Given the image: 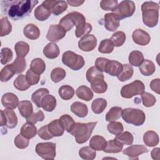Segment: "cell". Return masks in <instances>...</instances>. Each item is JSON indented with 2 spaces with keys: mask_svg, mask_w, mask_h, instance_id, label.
<instances>
[{
  "mask_svg": "<svg viewBox=\"0 0 160 160\" xmlns=\"http://www.w3.org/2000/svg\"><path fill=\"white\" fill-rule=\"evenodd\" d=\"M38 3V1L34 0L2 1L1 8L11 19L17 21L28 16Z\"/></svg>",
  "mask_w": 160,
  "mask_h": 160,
  "instance_id": "cell-1",
  "label": "cell"
},
{
  "mask_svg": "<svg viewBox=\"0 0 160 160\" xmlns=\"http://www.w3.org/2000/svg\"><path fill=\"white\" fill-rule=\"evenodd\" d=\"M86 76L94 92L102 94L106 91L108 85L104 80V74L95 66H92L88 69Z\"/></svg>",
  "mask_w": 160,
  "mask_h": 160,
  "instance_id": "cell-2",
  "label": "cell"
},
{
  "mask_svg": "<svg viewBox=\"0 0 160 160\" xmlns=\"http://www.w3.org/2000/svg\"><path fill=\"white\" fill-rule=\"evenodd\" d=\"M159 6L153 1H146L141 6L142 21L149 28L155 27L158 22Z\"/></svg>",
  "mask_w": 160,
  "mask_h": 160,
  "instance_id": "cell-3",
  "label": "cell"
},
{
  "mask_svg": "<svg viewBox=\"0 0 160 160\" xmlns=\"http://www.w3.org/2000/svg\"><path fill=\"white\" fill-rule=\"evenodd\" d=\"M96 124V121L86 123L75 122L69 133L75 138L78 143H84L90 138Z\"/></svg>",
  "mask_w": 160,
  "mask_h": 160,
  "instance_id": "cell-4",
  "label": "cell"
},
{
  "mask_svg": "<svg viewBox=\"0 0 160 160\" xmlns=\"http://www.w3.org/2000/svg\"><path fill=\"white\" fill-rule=\"evenodd\" d=\"M68 14L76 26L75 35L77 38H79L83 35H87L92 31L91 24L86 22V18L82 14L74 11L68 13Z\"/></svg>",
  "mask_w": 160,
  "mask_h": 160,
  "instance_id": "cell-5",
  "label": "cell"
},
{
  "mask_svg": "<svg viewBox=\"0 0 160 160\" xmlns=\"http://www.w3.org/2000/svg\"><path fill=\"white\" fill-rule=\"evenodd\" d=\"M121 116L125 122L136 126L142 125L146 119L145 113L142 110L131 108L122 109Z\"/></svg>",
  "mask_w": 160,
  "mask_h": 160,
  "instance_id": "cell-6",
  "label": "cell"
},
{
  "mask_svg": "<svg viewBox=\"0 0 160 160\" xmlns=\"http://www.w3.org/2000/svg\"><path fill=\"white\" fill-rule=\"evenodd\" d=\"M62 61L64 64L74 71L79 70L85 64L84 59L81 56L71 51H67L63 53Z\"/></svg>",
  "mask_w": 160,
  "mask_h": 160,
  "instance_id": "cell-7",
  "label": "cell"
},
{
  "mask_svg": "<svg viewBox=\"0 0 160 160\" xmlns=\"http://www.w3.org/2000/svg\"><path fill=\"white\" fill-rule=\"evenodd\" d=\"M135 4L132 1L124 0L118 4L116 8L112 11V13L121 20L132 16L135 12Z\"/></svg>",
  "mask_w": 160,
  "mask_h": 160,
  "instance_id": "cell-8",
  "label": "cell"
},
{
  "mask_svg": "<svg viewBox=\"0 0 160 160\" xmlns=\"http://www.w3.org/2000/svg\"><path fill=\"white\" fill-rule=\"evenodd\" d=\"M144 90L145 86L144 83L139 80H135L122 88L121 95L124 98L129 99L134 96L141 94L144 92Z\"/></svg>",
  "mask_w": 160,
  "mask_h": 160,
  "instance_id": "cell-9",
  "label": "cell"
},
{
  "mask_svg": "<svg viewBox=\"0 0 160 160\" xmlns=\"http://www.w3.org/2000/svg\"><path fill=\"white\" fill-rule=\"evenodd\" d=\"M36 152L44 159H54L56 156V144L52 142H39L36 146Z\"/></svg>",
  "mask_w": 160,
  "mask_h": 160,
  "instance_id": "cell-10",
  "label": "cell"
},
{
  "mask_svg": "<svg viewBox=\"0 0 160 160\" xmlns=\"http://www.w3.org/2000/svg\"><path fill=\"white\" fill-rule=\"evenodd\" d=\"M66 31L59 24H52L49 26L46 38L52 42H58L66 36Z\"/></svg>",
  "mask_w": 160,
  "mask_h": 160,
  "instance_id": "cell-11",
  "label": "cell"
},
{
  "mask_svg": "<svg viewBox=\"0 0 160 160\" xmlns=\"http://www.w3.org/2000/svg\"><path fill=\"white\" fill-rule=\"evenodd\" d=\"M97 45L96 38L92 34H87L83 36L78 42V47L82 51H92Z\"/></svg>",
  "mask_w": 160,
  "mask_h": 160,
  "instance_id": "cell-12",
  "label": "cell"
},
{
  "mask_svg": "<svg viewBox=\"0 0 160 160\" xmlns=\"http://www.w3.org/2000/svg\"><path fill=\"white\" fill-rule=\"evenodd\" d=\"M148 149L144 145H131L123 150V153L130 159H138V156L141 154L148 152Z\"/></svg>",
  "mask_w": 160,
  "mask_h": 160,
  "instance_id": "cell-13",
  "label": "cell"
},
{
  "mask_svg": "<svg viewBox=\"0 0 160 160\" xmlns=\"http://www.w3.org/2000/svg\"><path fill=\"white\" fill-rule=\"evenodd\" d=\"M133 41L140 46H146L149 43L151 37L149 34L141 29H137L132 32Z\"/></svg>",
  "mask_w": 160,
  "mask_h": 160,
  "instance_id": "cell-14",
  "label": "cell"
},
{
  "mask_svg": "<svg viewBox=\"0 0 160 160\" xmlns=\"http://www.w3.org/2000/svg\"><path fill=\"white\" fill-rule=\"evenodd\" d=\"M104 24L108 31H115L119 26V19L112 12L107 13L104 17Z\"/></svg>",
  "mask_w": 160,
  "mask_h": 160,
  "instance_id": "cell-15",
  "label": "cell"
},
{
  "mask_svg": "<svg viewBox=\"0 0 160 160\" xmlns=\"http://www.w3.org/2000/svg\"><path fill=\"white\" fill-rule=\"evenodd\" d=\"M1 102L4 108L14 109L18 106L19 102L16 95L12 92H6L2 96Z\"/></svg>",
  "mask_w": 160,
  "mask_h": 160,
  "instance_id": "cell-16",
  "label": "cell"
},
{
  "mask_svg": "<svg viewBox=\"0 0 160 160\" xmlns=\"http://www.w3.org/2000/svg\"><path fill=\"white\" fill-rule=\"evenodd\" d=\"M122 69L123 64L121 62L114 60H109L106 65L104 72L112 76H118L121 72Z\"/></svg>",
  "mask_w": 160,
  "mask_h": 160,
  "instance_id": "cell-17",
  "label": "cell"
},
{
  "mask_svg": "<svg viewBox=\"0 0 160 160\" xmlns=\"http://www.w3.org/2000/svg\"><path fill=\"white\" fill-rule=\"evenodd\" d=\"M23 33L27 38L31 40H35L39 38L40 30L35 24H28L24 28Z\"/></svg>",
  "mask_w": 160,
  "mask_h": 160,
  "instance_id": "cell-18",
  "label": "cell"
},
{
  "mask_svg": "<svg viewBox=\"0 0 160 160\" xmlns=\"http://www.w3.org/2000/svg\"><path fill=\"white\" fill-rule=\"evenodd\" d=\"M60 50L54 42L48 43L43 49V54L49 59H55L59 55Z\"/></svg>",
  "mask_w": 160,
  "mask_h": 160,
  "instance_id": "cell-19",
  "label": "cell"
},
{
  "mask_svg": "<svg viewBox=\"0 0 160 160\" xmlns=\"http://www.w3.org/2000/svg\"><path fill=\"white\" fill-rule=\"evenodd\" d=\"M18 110L21 115L26 119L29 118L33 111V107L32 103L28 100L21 101L18 104Z\"/></svg>",
  "mask_w": 160,
  "mask_h": 160,
  "instance_id": "cell-20",
  "label": "cell"
},
{
  "mask_svg": "<svg viewBox=\"0 0 160 160\" xmlns=\"http://www.w3.org/2000/svg\"><path fill=\"white\" fill-rule=\"evenodd\" d=\"M122 148L123 144L114 138L107 142L106 146L103 151L106 153H118L122 151Z\"/></svg>",
  "mask_w": 160,
  "mask_h": 160,
  "instance_id": "cell-21",
  "label": "cell"
},
{
  "mask_svg": "<svg viewBox=\"0 0 160 160\" xmlns=\"http://www.w3.org/2000/svg\"><path fill=\"white\" fill-rule=\"evenodd\" d=\"M107 141L104 137L99 135L92 136L89 141V146L96 151H102L105 148Z\"/></svg>",
  "mask_w": 160,
  "mask_h": 160,
  "instance_id": "cell-22",
  "label": "cell"
},
{
  "mask_svg": "<svg viewBox=\"0 0 160 160\" xmlns=\"http://www.w3.org/2000/svg\"><path fill=\"white\" fill-rule=\"evenodd\" d=\"M71 111L79 118H84L88 113L87 106L80 102H74L71 106Z\"/></svg>",
  "mask_w": 160,
  "mask_h": 160,
  "instance_id": "cell-23",
  "label": "cell"
},
{
  "mask_svg": "<svg viewBox=\"0 0 160 160\" xmlns=\"http://www.w3.org/2000/svg\"><path fill=\"white\" fill-rule=\"evenodd\" d=\"M143 141L149 147L156 146L159 143L158 134L155 131H148L144 134Z\"/></svg>",
  "mask_w": 160,
  "mask_h": 160,
  "instance_id": "cell-24",
  "label": "cell"
},
{
  "mask_svg": "<svg viewBox=\"0 0 160 160\" xmlns=\"http://www.w3.org/2000/svg\"><path fill=\"white\" fill-rule=\"evenodd\" d=\"M56 106V99L51 94H46L41 102V108L48 112L52 111Z\"/></svg>",
  "mask_w": 160,
  "mask_h": 160,
  "instance_id": "cell-25",
  "label": "cell"
},
{
  "mask_svg": "<svg viewBox=\"0 0 160 160\" xmlns=\"http://www.w3.org/2000/svg\"><path fill=\"white\" fill-rule=\"evenodd\" d=\"M139 71L142 75L149 76L154 74L156 71V67L152 61L145 59L139 66Z\"/></svg>",
  "mask_w": 160,
  "mask_h": 160,
  "instance_id": "cell-26",
  "label": "cell"
},
{
  "mask_svg": "<svg viewBox=\"0 0 160 160\" xmlns=\"http://www.w3.org/2000/svg\"><path fill=\"white\" fill-rule=\"evenodd\" d=\"M77 96L84 101H89L93 98V92L91 89L86 86H81L76 91Z\"/></svg>",
  "mask_w": 160,
  "mask_h": 160,
  "instance_id": "cell-27",
  "label": "cell"
},
{
  "mask_svg": "<svg viewBox=\"0 0 160 160\" xmlns=\"http://www.w3.org/2000/svg\"><path fill=\"white\" fill-rule=\"evenodd\" d=\"M20 133L25 138L29 139L36 136L37 134V128L33 124L26 122L21 127Z\"/></svg>",
  "mask_w": 160,
  "mask_h": 160,
  "instance_id": "cell-28",
  "label": "cell"
},
{
  "mask_svg": "<svg viewBox=\"0 0 160 160\" xmlns=\"http://www.w3.org/2000/svg\"><path fill=\"white\" fill-rule=\"evenodd\" d=\"M48 129L54 137L61 136L64 134V129L59 122V119H55L48 124Z\"/></svg>",
  "mask_w": 160,
  "mask_h": 160,
  "instance_id": "cell-29",
  "label": "cell"
},
{
  "mask_svg": "<svg viewBox=\"0 0 160 160\" xmlns=\"http://www.w3.org/2000/svg\"><path fill=\"white\" fill-rule=\"evenodd\" d=\"M51 14V11L42 4L40 6H38L34 10V17L36 19L40 21H44L48 19Z\"/></svg>",
  "mask_w": 160,
  "mask_h": 160,
  "instance_id": "cell-30",
  "label": "cell"
},
{
  "mask_svg": "<svg viewBox=\"0 0 160 160\" xmlns=\"http://www.w3.org/2000/svg\"><path fill=\"white\" fill-rule=\"evenodd\" d=\"M30 69L37 74H41L46 69V64L41 58H35L32 60L30 64Z\"/></svg>",
  "mask_w": 160,
  "mask_h": 160,
  "instance_id": "cell-31",
  "label": "cell"
},
{
  "mask_svg": "<svg viewBox=\"0 0 160 160\" xmlns=\"http://www.w3.org/2000/svg\"><path fill=\"white\" fill-rule=\"evenodd\" d=\"M49 94V90L46 88H40L34 92L31 96V100L38 108H41V102L43 98Z\"/></svg>",
  "mask_w": 160,
  "mask_h": 160,
  "instance_id": "cell-32",
  "label": "cell"
},
{
  "mask_svg": "<svg viewBox=\"0 0 160 160\" xmlns=\"http://www.w3.org/2000/svg\"><path fill=\"white\" fill-rule=\"evenodd\" d=\"M144 60V56L139 51H132L129 55V62L134 66H139Z\"/></svg>",
  "mask_w": 160,
  "mask_h": 160,
  "instance_id": "cell-33",
  "label": "cell"
},
{
  "mask_svg": "<svg viewBox=\"0 0 160 160\" xmlns=\"http://www.w3.org/2000/svg\"><path fill=\"white\" fill-rule=\"evenodd\" d=\"M58 93L62 99L67 101L72 98L74 95V90L71 86L63 85L59 88Z\"/></svg>",
  "mask_w": 160,
  "mask_h": 160,
  "instance_id": "cell-34",
  "label": "cell"
},
{
  "mask_svg": "<svg viewBox=\"0 0 160 160\" xmlns=\"http://www.w3.org/2000/svg\"><path fill=\"white\" fill-rule=\"evenodd\" d=\"M13 84L16 89L21 91H26L31 86V85L27 81L26 76L24 74L18 75V76L14 80Z\"/></svg>",
  "mask_w": 160,
  "mask_h": 160,
  "instance_id": "cell-35",
  "label": "cell"
},
{
  "mask_svg": "<svg viewBox=\"0 0 160 160\" xmlns=\"http://www.w3.org/2000/svg\"><path fill=\"white\" fill-rule=\"evenodd\" d=\"M107 101L103 98H97L94 100L91 104V109L94 113L101 114L106 109Z\"/></svg>",
  "mask_w": 160,
  "mask_h": 160,
  "instance_id": "cell-36",
  "label": "cell"
},
{
  "mask_svg": "<svg viewBox=\"0 0 160 160\" xmlns=\"http://www.w3.org/2000/svg\"><path fill=\"white\" fill-rule=\"evenodd\" d=\"M7 119L6 126L10 129L14 128L18 124V118L12 109H6L4 111Z\"/></svg>",
  "mask_w": 160,
  "mask_h": 160,
  "instance_id": "cell-37",
  "label": "cell"
},
{
  "mask_svg": "<svg viewBox=\"0 0 160 160\" xmlns=\"http://www.w3.org/2000/svg\"><path fill=\"white\" fill-rule=\"evenodd\" d=\"M79 155L83 159L93 160L96 156V152L90 146H84L79 149Z\"/></svg>",
  "mask_w": 160,
  "mask_h": 160,
  "instance_id": "cell-38",
  "label": "cell"
},
{
  "mask_svg": "<svg viewBox=\"0 0 160 160\" xmlns=\"http://www.w3.org/2000/svg\"><path fill=\"white\" fill-rule=\"evenodd\" d=\"M133 68L131 65L128 64H123V69L121 72L117 76L118 79L121 81L124 82L131 79L133 75Z\"/></svg>",
  "mask_w": 160,
  "mask_h": 160,
  "instance_id": "cell-39",
  "label": "cell"
},
{
  "mask_svg": "<svg viewBox=\"0 0 160 160\" xmlns=\"http://www.w3.org/2000/svg\"><path fill=\"white\" fill-rule=\"evenodd\" d=\"M14 50L18 57L24 58L29 51V46L26 42L19 41L15 44Z\"/></svg>",
  "mask_w": 160,
  "mask_h": 160,
  "instance_id": "cell-40",
  "label": "cell"
},
{
  "mask_svg": "<svg viewBox=\"0 0 160 160\" xmlns=\"http://www.w3.org/2000/svg\"><path fill=\"white\" fill-rule=\"evenodd\" d=\"M16 74L11 64L5 66L1 71L0 79L2 82H7Z\"/></svg>",
  "mask_w": 160,
  "mask_h": 160,
  "instance_id": "cell-41",
  "label": "cell"
},
{
  "mask_svg": "<svg viewBox=\"0 0 160 160\" xmlns=\"http://www.w3.org/2000/svg\"><path fill=\"white\" fill-rule=\"evenodd\" d=\"M122 111V108L119 106L111 108L106 114V120L108 122H111L118 119L121 116Z\"/></svg>",
  "mask_w": 160,
  "mask_h": 160,
  "instance_id": "cell-42",
  "label": "cell"
},
{
  "mask_svg": "<svg viewBox=\"0 0 160 160\" xmlns=\"http://www.w3.org/2000/svg\"><path fill=\"white\" fill-rule=\"evenodd\" d=\"M59 121L63 129L68 132H70L75 124V122L72 117L68 114H64L61 116L59 118Z\"/></svg>",
  "mask_w": 160,
  "mask_h": 160,
  "instance_id": "cell-43",
  "label": "cell"
},
{
  "mask_svg": "<svg viewBox=\"0 0 160 160\" xmlns=\"http://www.w3.org/2000/svg\"><path fill=\"white\" fill-rule=\"evenodd\" d=\"M114 45L110 39H105L101 41L98 47V51L101 53L109 54L112 52Z\"/></svg>",
  "mask_w": 160,
  "mask_h": 160,
  "instance_id": "cell-44",
  "label": "cell"
},
{
  "mask_svg": "<svg viewBox=\"0 0 160 160\" xmlns=\"http://www.w3.org/2000/svg\"><path fill=\"white\" fill-rule=\"evenodd\" d=\"M110 39L114 46L120 47L126 41V34L122 31H116L112 35Z\"/></svg>",
  "mask_w": 160,
  "mask_h": 160,
  "instance_id": "cell-45",
  "label": "cell"
},
{
  "mask_svg": "<svg viewBox=\"0 0 160 160\" xmlns=\"http://www.w3.org/2000/svg\"><path fill=\"white\" fill-rule=\"evenodd\" d=\"M66 72L65 70L61 68H56L53 69L51 73V79L55 82H59L66 77Z\"/></svg>",
  "mask_w": 160,
  "mask_h": 160,
  "instance_id": "cell-46",
  "label": "cell"
},
{
  "mask_svg": "<svg viewBox=\"0 0 160 160\" xmlns=\"http://www.w3.org/2000/svg\"><path fill=\"white\" fill-rule=\"evenodd\" d=\"M11 65L15 71L16 74H20L26 68V61L24 58L17 56Z\"/></svg>",
  "mask_w": 160,
  "mask_h": 160,
  "instance_id": "cell-47",
  "label": "cell"
},
{
  "mask_svg": "<svg viewBox=\"0 0 160 160\" xmlns=\"http://www.w3.org/2000/svg\"><path fill=\"white\" fill-rule=\"evenodd\" d=\"M107 128L108 131L111 134H114L116 136L121 133L124 130V128L122 123L118 121H115L110 122L108 124Z\"/></svg>",
  "mask_w": 160,
  "mask_h": 160,
  "instance_id": "cell-48",
  "label": "cell"
},
{
  "mask_svg": "<svg viewBox=\"0 0 160 160\" xmlns=\"http://www.w3.org/2000/svg\"><path fill=\"white\" fill-rule=\"evenodd\" d=\"M115 138L122 144L126 145H131L133 142L134 139L132 134L128 131H125L123 132H122L119 134L116 135Z\"/></svg>",
  "mask_w": 160,
  "mask_h": 160,
  "instance_id": "cell-49",
  "label": "cell"
},
{
  "mask_svg": "<svg viewBox=\"0 0 160 160\" xmlns=\"http://www.w3.org/2000/svg\"><path fill=\"white\" fill-rule=\"evenodd\" d=\"M1 24V36L8 35L12 31V26L7 17H3L0 20Z\"/></svg>",
  "mask_w": 160,
  "mask_h": 160,
  "instance_id": "cell-50",
  "label": "cell"
},
{
  "mask_svg": "<svg viewBox=\"0 0 160 160\" xmlns=\"http://www.w3.org/2000/svg\"><path fill=\"white\" fill-rule=\"evenodd\" d=\"M68 8V4L65 1H57L51 12L55 16H58L64 12Z\"/></svg>",
  "mask_w": 160,
  "mask_h": 160,
  "instance_id": "cell-51",
  "label": "cell"
},
{
  "mask_svg": "<svg viewBox=\"0 0 160 160\" xmlns=\"http://www.w3.org/2000/svg\"><path fill=\"white\" fill-rule=\"evenodd\" d=\"M141 95L142 104L146 107H152L156 102V98L148 92H143Z\"/></svg>",
  "mask_w": 160,
  "mask_h": 160,
  "instance_id": "cell-52",
  "label": "cell"
},
{
  "mask_svg": "<svg viewBox=\"0 0 160 160\" xmlns=\"http://www.w3.org/2000/svg\"><path fill=\"white\" fill-rule=\"evenodd\" d=\"M13 57L12 52L8 48H3L1 50V63L6 64L10 62Z\"/></svg>",
  "mask_w": 160,
  "mask_h": 160,
  "instance_id": "cell-53",
  "label": "cell"
},
{
  "mask_svg": "<svg viewBox=\"0 0 160 160\" xmlns=\"http://www.w3.org/2000/svg\"><path fill=\"white\" fill-rule=\"evenodd\" d=\"M59 24L66 31H70L74 25V23L69 14H66L65 16L62 18L59 21Z\"/></svg>",
  "mask_w": 160,
  "mask_h": 160,
  "instance_id": "cell-54",
  "label": "cell"
},
{
  "mask_svg": "<svg viewBox=\"0 0 160 160\" xmlns=\"http://www.w3.org/2000/svg\"><path fill=\"white\" fill-rule=\"evenodd\" d=\"M15 146L19 149L26 148L29 143V139L23 136L21 133L17 135L14 141Z\"/></svg>",
  "mask_w": 160,
  "mask_h": 160,
  "instance_id": "cell-55",
  "label": "cell"
},
{
  "mask_svg": "<svg viewBox=\"0 0 160 160\" xmlns=\"http://www.w3.org/2000/svg\"><path fill=\"white\" fill-rule=\"evenodd\" d=\"M118 4L117 0H102L100 2V7L104 11H113Z\"/></svg>",
  "mask_w": 160,
  "mask_h": 160,
  "instance_id": "cell-56",
  "label": "cell"
},
{
  "mask_svg": "<svg viewBox=\"0 0 160 160\" xmlns=\"http://www.w3.org/2000/svg\"><path fill=\"white\" fill-rule=\"evenodd\" d=\"M44 119V114L43 112L41 110H39L36 112L32 113L29 118H26L27 122L31 124H35L38 121H42Z\"/></svg>",
  "mask_w": 160,
  "mask_h": 160,
  "instance_id": "cell-57",
  "label": "cell"
},
{
  "mask_svg": "<svg viewBox=\"0 0 160 160\" xmlns=\"http://www.w3.org/2000/svg\"><path fill=\"white\" fill-rule=\"evenodd\" d=\"M26 78L28 83L32 86L38 84L40 79V75L34 73L30 69L28 70L26 74Z\"/></svg>",
  "mask_w": 160,
  "mask_h": 160,
  "instance_id": "cell-58",
  "label": "cell"
},
{
  "mask_svg": "<svg viewBox=\"0 0 160 160\" xmlns=\"http://www.w3.org/2000/svg\"><path fill=\"white\" fill-rule=\"evenodd\" d=\"M38 135L39 138L44 140H49L54 137L49 132L48 124L42 126L41 128H39V129L38 130Z\"/></svg>",
  "mask_w": 160,
  "mask_h": 160,
  "instance_id": "cell-59",
  "label": "cell"
},
{
  "mask_svg": "<svg viewBox=\"0 0 160 160\" xmlns=\"http://www.w3.org/2000/svg\"><path fill=\"white\" fill-rule=\"evenodd\" d=\"M109 61L108 59L105 58H98L95 61V67L101 72H104L106 65Z\"/></svg>",
  "mask_w": 160,
  "mask_h": 160,
  "instance_id": "cell-60",
  "label": "cell"
},
{
  "mask_svg": "<svg viewBox=\"0 0 160 160\" xmlns=\"http://www.w3.org/2000/svg\"><path fill=\"white\" fill-rule=\"evenodd\" d=\"M149 86L153 91L158 94H160V79L159 78L152 80Z\"/></svg>",
  "mask_w": 160,
  "mask_h": 160,
  "instance_id": "cell-61",
  "label": "cell"
},
{
  "mask_svg": "<svg viewBox=\"0 0 160 160\" xmlns=\"http://www.w3.org/2000/svg\"><path fill=\"white\" fill-rule=\"evenodd\" d=\"M159 150H160V149L159 148H154L152 150V151L151 152V157L153 159H156V160H159L160 159Z\"/></svg>",
  "mask_w": 160,
  "mask_h": 160,
  "instance_id": "cell-62",
  "label": "cell"
},
{
  "mask_svg": "<svg viewBox=\"0 0 160 160\" xmlns=\"http://www.w3.org/2000/svg\"><path fill=\"white\" fill-rule=\"evenodd\" d=\"M67 3H68L70 6H73V7H77L82 5L84 2V1H79V0H68L66 1Z\"/></svg>",
  "mask_w": 160,
  "mask_h": 160,
  "instance_id": "cell-63",
  "label": "cell"
},
{
  "mask_svg": "<svg viewBox=\"0 0 160 160\" xmlns=\"http://www.w3.org/2000/svg\"><path fill=\"white\" fill-rule=\"evenodd\" d=\"M7 124V119L6 117V115L4 114V112L3 110H1V122L0 124L1 126H6Z\"/></svg>",
  "mask_w": 160,
  "mask_h": 160,
  "instance_id": "cell-64",
  "label": "cell"
}]
</instances>
